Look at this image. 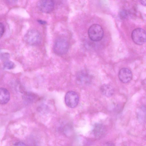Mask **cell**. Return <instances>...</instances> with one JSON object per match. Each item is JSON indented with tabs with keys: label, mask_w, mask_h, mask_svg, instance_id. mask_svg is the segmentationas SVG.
<instances>
[{
	"label": "cell",
	"mask_w": 146,
	"mask_h": 146,
	"mask_svg": "<svg viewBox=\"0 0 146 146\" xmlns=\"http://www.w3.org/2000/svg\"><path fill=\"white\" fill-rule=\"evenodd\" d=\"M24 38L26 42L31 45L38 44L42 40L40 33L38 31L35 29L29 30L25 34Z\"/></svg>",
	"instance_id": "cell-1"
},
{
	"label": "cell",
	"mask_w": 146,
	"mask_h": 146,
	"mask_svg": "<svg viewBox=\"0 0 146 146\" xmlns=\"http://www.w3.org/2000/svg\"><path fill=\"white\" fill-rule=\"evenodd\" d=\"M88 34L91 40L97 42L102 39L104 36V33L102 28L100 25L94 24L90 27Z\"/></svg>",
	"instance_id": "cell-2"
},
{
	"label": "cell",
	"mask_w": 146,
	"mask_h": 146,
	"mask_svg": "<svg viewBox=\"0 0 146 146\" xmlns=\"http://www.w3.org/2000/svg\"><path fill=\"white\" fill-rule=\"evenodd\" d=\"M69 49V44L65 39L59 38L55 41L53 49L55 53L58 55H64L67 53Z\"/></svg>",
	"instance_id": "cell-3"
},
{
	"label": "cell",
	"mask_w": 146,
	"mask_h": 146,
	"mask_svg": "<svg viewBox=\"0 0 146 146\" xmlns=\"http://www.w3.org/2000/svg\"><path fill=\"white\" fill-rule=\"evenodd\" d=\"M132 40L139 45L143 44L146 41V32L144 29L138 28L133 31L131 34Z\"/></svg>",
	"instance_id": "cell-4"
},
{
	"label": "cell",
	"mask_w": 146,
	"mask_h": 146,
	"mask_svg": "<svg viewBox=\"0 0 146 146\" xmlns=\"http://www.w3.org/2000/svg\"><path fill=\"white\" fill-rule=\"evenodd\" d=\"M65 102L66 105L70 108H74L78 105L79 97L75 92L70 91L67 92L65 96Z\"/></svg>",
	"instance_id": "cell-5"
},
{
	"label": "cell",
	"mask_w": 146,
	"mask_h": 146,
	"mask_svg": "<svg viewBox=\"0 0 146 146\" xmlns=\"http://www.w3.org/2000/svg\"><path fill=\"white\" fill-rule=\"evenodd\" d=\"M54 5L53 0H38L37 3V6L39 10L46 13L53 10Z\"/></svg>",
	"instance_id": "cell-6"
},
{
	"label": "cell",
	"mask_w": 146,
	"mask_h": 146,
	"mask_svg": "<svg viewBox=\"0 0 146 146\" xmlns=\"http://www.w3.org/2000/svg\"><path fill=\"white\" fill-rule=\"evenodd\" d=\"M118 77L119 80L122 83H127L130 82L132 78V72L127 68H122L119 72Z\"/></svg>",
	"instance_id": "cell-7"
},
{
	"label": "cell",
	"mask_w": 146,
	"mask_h": 146,
	"mask_svg": "<svg viewBox=\"0 0 146 146\" xmlns=\"http://www.w3.org/2000/svg\"><path fill=\"white\" fill-rule=\"evenodd\" d=\"M105 126L100 123L95 124L93 127L92 132L96 138L100 139L105 135L106 130Z\"/></svg>",
	"instance_id": "cell-8"
},
{
	"label": "cell",
	"mask_w": 146,
	"mask_h": 146,
	"mask_svg": "<svg viewBox=\"0 0 146 146\" xmlns=\"http://www.w3.org/2000/svg\"><path fill=\"white\" fill-rule=\"evenodd\" d=\"M91 80L89 75L85 72H79L76 78L77 82L80 84H86L89 83Z\"/></svg>",
	"instance_id": "cell-9"
},
{
	"label": "cell",
	"mask_w": 146,
	"mask_h": 146,
	"mask_svg": "<svg viewBox=\"0 0 146 146\" xmlns=\"http://www.w3.org/2000/svg\"><path fill=\"white\" fill-rule=\"evenodd\" d=\"M10 98L9 91L6 88H1L0 89V102L1 104L7 103Z\"/></svg>",
	"instance_id": "cell-10"
},
{
	"label": "cell",
	"mask_w": 146,
	"mask_h": 146,
	"mask_svg": "<svg viewBox=\"0 0 146 146\" xmlns=\"http://www.w3.org/2000/svg\"><path fill=\"white\" fill-rule=\"evenodd\" d=\"M100 90L102 94L107 97L111 96L114 93L113 88L111 86L108 84L102 86L100 88Z\"/></svg>",
	"instance_id": "cell-11"
},
{
	"label": "cell",
	"mask_w": 146,
	"mask_h": 146,
	"mask_svg": "<svg viewBox=\"0 0 146 146\" xmlns=\"http://www.w3.org/2000/svg\"><path fill=\"white\" fill-rule=\"evenodd\" d=\"M3 66L7 69H11L14 67V64L11 61L7 60L4 63Z\"/></svg>",
	"instance_id": "cell-12"
},
{
	"label": "cell",
	"mask_w": 146,
	"mask_h": 146,
	"mask_svg": "<svg viewBox=\"0 0 146 146\" xmlns=\"http://www.w3.org/2000/svg\"><path fill=\"white\" fill-rule=\"evenodd\" d=\"M119 15L120 18L123 19L126 18L127 16V12L124 10H122L120 11Z\"/></svg>",
	"instance_id": "cell-13"
},
{
	"label": "cell",
	"mask_w": 146,
	"mask_h": 146,
	"mask_svg": "<svg viewBox=\"0 0 146 146\" xmlns=\"http://www.w3.org/2000/svg\"><path fill=\"white\" fill-rule=\"evenodd\" d=\"M0 36H1L3 35L5 31V27L4 25L1 23H0Z\"/></svg>",
	"instance_id": "cell-14"
},
{
	"label": "cell",
	"mask_w": 146,
	"mask_h": 146,
	"mask_svg": "<svg viewBox=\"0 0 146 146\" xmlns=\"http://www.w3.org/2000/svg\"><path fill=\"white\" fill-rule=\"evenodd\" d=\"M14 145H26L23 142H22L21 141H19V142H18L16 143H15L14 144Z\"/></svg>",
	"instance_id": "cell-15"
},
{
	"label": "cell",
	"mask_w": 146,
	"mask_h": 146,
	"mask_svg": "<svg viewBox=\"0 0 146 146\" xmlns=\"http://www.w3.org/2000/svg\"><path fill=\"white\" fill-rule=\"evenodd\" d=\"M139 1L142 5L146 6V0H139Z\"/></svg>",
	"instance_id": "cell-16"
},
{
	"label": "cell",
	"mask_w": 146,
	"mask_h": 146,
	"mask_svg": "<svg viewBox=\"0 0 146 146\" xmlns=\"http://www.w3.org/2000/svg\"><path fill=\"white\" fill-rule=\"evenodd\" d=\"M9 3H14L16 2L17 0H6Z\"/></svg>",
	"instance_id": "cell-17"
},
{
	"label": "cell",
	"mask_w": 146,
	"mask_h": 146,
	"mask_svg": "<svg viewBox=\"0 0 146 146\" xmlns=\"http://www.w3.org/2000/svg\"><path fill=\"white\" fill-rule=\"evenodd\" d=\"M38 22L41 24H44L46 23V22L44 21H42L41 20H38Z\"/></svg>",
	"instance_id": "cell-18"
}]
</instances>
